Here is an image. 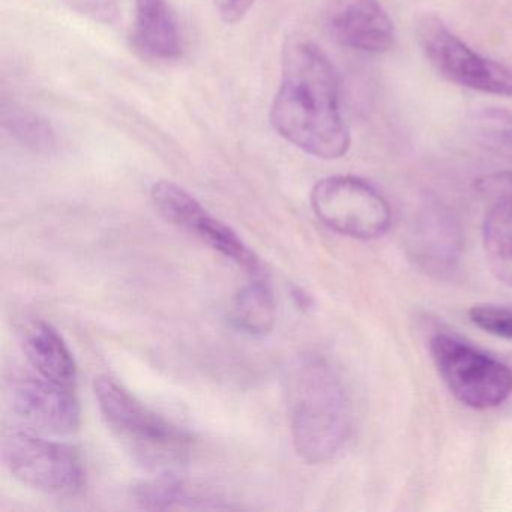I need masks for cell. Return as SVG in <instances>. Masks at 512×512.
<instances>
[{"instance_id":"18","label":"cell","mask_w":512,"mask_h":512,"mask_svg":"<svg viewBox=\"0 0 512 512\" xmlns=\"http://www.w3.org/2000/svg\"><path fill=\"white\" fill-rule=\"evenodd\" d=\"M473 139L493 154L512 161V110L487 107L476 110L469 121Z\"/></svg>"},{"instance_id":"14","label":"cell","mask_w":512,"mask_h":512,"mask_svg":"<svg viewBox=\"0 0 512 512\" xmlns=\"http://www.w3.org/2000/svg\"><path fill=\"white\" fill-rule=\"evenodd\" d=\"M25 353L43 379L67 388L76 385L77 365L73 352L62 335L49 323L38 322L28 329Z\"/></svg>"},{"instance_id":"5","label":"cell","mask_w":512,"mask_h":512,"mask_svg":"<svg viewBox=\"0 0 512 512\" xmlns=\"http://www.w3.org/2000/svg\"><path fill=\"white\" fill-rule=\"evenodd\" d=\"M311 208L328 229L359 241L380 238L391 227L388 200L358 176H329L317 182L311 191Z\"/></svg>"},{"instance_id":"22","label":"cell","mask_w":512,"mask_h":512,"mask_svg":"<svg viewBox=\"0 0 512 512\" xmlns=\"http://www.w3.org/2000/svg\"><path fill=\"white\" fill-rule=\"evenodd\" d=\"M292 296L293 299H295L296 304H298V307L304 308V310L305 308L311 307V302H313V299H311V296L307 295L304 290L299 289V287H293Z\"/></svg>"},{"instance_id":"1","label":"cell","mask_w":512,"mask_h":512,"mask_svg":"<svg viewBox=\"0 0 512 512\" xmlns=\"http://www.w3.org/2000/svg\"><path fill=\"white\" fill-rule=\"evenodd\" d=\"M271 124L287 142L320 160H338L349 152L337 71L322 49L305 38L284 44Z\"/></svg>"},{"instance_id":"4","label":"cell","mask_w":512,"mask_h":512,"mask_svg":"<svg viewBox=\"0 0 512 512\" xmlns=\"http://www.w3.org/2000/svg\"><path fill=\"white\" fill-rule=\"evenodd\" d=\"M437 373L452 395L464 406L488 410L512 395V370L499 359L448 334L430 340Z\"/></svg>"},{"instance_id":"13","label":"cell","mask_w":512,"mask_h":512,"mask_svg":"<svg viewBox=\"0 0 512 512\" xmlns=\"http://www.w3.org/2000/svg\"><path fill=\"white\" fill-rule=\"evenodd\" d=\"M134 40L149 58L172 61L181 55V34L167 0H136Z\"/></svg>"},{"instance_id":"7","label":"cell","mask_w":512,"mask_h":512,"mask_svg":"<svg viewBox=\"0 0 512 512\" xmlns=\"http://www.w3.org/2000/svg\"><path fill=\"white\" fill-rule=\"evenodd\" d=\"M416 35L425 58L443 79L482 94L512 98V70L479 55L439 17H422Z\"/></svg>"},{"instance_id":"2","label":"cell","mask_w":512,"mask_h":512,"mask_svg":"<svg viewBox=\"0 0 512 512\" xmlns=\"http://www.w3.org/2000/svg\"><path fill=\"white\" fill-rule=\"evenodd\" d=\"M290 431L296 454L308 464L334 460L353 428L349 389L340 371L319 355H302L287 373Z\"/></svg>"},{"instance_id":"11","label":"cell","mask_w":512,"mask_h":512,"mask_svg":"<svg viewBox=\"0 0 512 512\" xmlns=\"http://www.w3.org/2000/svg\"><path fill=\"white\" fill-rule=\"evenodd\" d=\"M407 250L413 262L428 274H451L461 254L460 226L454 215L436 202L425 203L409 232Z\"/></svg>"},{"instance_id":"6","label":"cell","mask_w":512,"mask_h":512,"mask_svg":"<svg viewBox=\"0 0 512 512\" xmlns=\"http://www.w3.org/2000/svg\"><path fill=\"white\" fill-rule=\"evenodd\" d=\"M0 451L8 470L34 490L73 496L85 485L82 461L74 448L64 443L13 428L2 434Z\"/></svg>"},{"instance_id":"9","label":"cell","mask_w":512,"mask_h":512,"mask_svg":"<svg viewBox=\"0 0 512 512\" xmlns=\"http://www.w3.org/2000/svg\"><path fill=\"white\" fill-rule=\"evenodd\" d=\"M326 28L341 46L380 55L397 43L395 25L379 0H329Z\"/></svg>"},{"instance_id":"8","label":"cell","mask_w":512,"mask_h":512,"mask_svg":"<svg viewBox=\"0 0 512 512\" xmlns=\"http://www.w3.org/2000/svg\"><path fill=\"white\" fill-rule=\"evenodd\" d=\"M151 199L157 211L173 226L196 236L245 271L251 274L259 271V259L245 242L175 182H155L151 188Z\"/></svg>"},{"instance_id":"17","label":"cell","mask_w":512,"mask_h":512,"mask_svg":"<svg viewBox=\"0 0 512 512\" xmlns=\"http://www.w3.org/2000/svg\"><path fill=\"white\" fill-rule=\"evenodd\" d=\"M2 124L23 146L35 152L55 149L56 136L46 119L16 103H2Z\"/></svg>"},{"instance_id":"10","label":"cell","mask_w":512,"mask_h":512,"mask_svg":"<svg viewBox=\"0 0 512 512\" xmlns=\"http://www.w3.org/2000/svg\"><path fill=\"white\" fill-rule=\"evenodd\" d=\"M71 389L43 377H26L13 386L11 404L34 433L68 436L80 427L79 401Z\"/></svg>"},{"instance_id":"16","label":"cell","mask_w":512,"mask_h":512,"mask_svg":"<svg viewBox=\"0 0 512 512\" xmlns=\"http://www.w3.org/2000/svg\"><path fill=\"white\" fill-rule=\"evenodd\" d=\"M230 320L242 334L266 337L277 320L275 299L268 284L256 281L239 290L230 308Z\"/></svg>"},{"instance_id":"15","label":"cell","mask_w":512,"mask_h":512,"mask_svg":"<svg viewBox=\"0 0 512 512\" xmlns=\"http://www.w3.org/2000/svg\"><path fill=\"white\" fill-rule=\"evenodd\" d=\"M133 496L140 508L151 511L230 508L211 491L188 484L173 473H161L152 481L142 482L134 487Z\"/></svg>"},{"instance_id":"12","label":"cell","mask_w":512,"mask_h":512,"mask_svg":"<svg viewBox=\"0 0 512 512\" xmlns=\"http://www.w3.org/2000/svg\"><path fill=\"white\" fill-rule=\"evenodd\" d=\"M476 187L493 200L482 226L488 266L500 283L512 287V172L482 176Z\"/></svg>"},{"instance_id":"3","label":"cell","mask_w":512,"mask_h":512,"mask_svg":"<svg viewBox=\"0 0 512 512\" xmlns=\"http://www.w3.org/2000/svg\"><path fill=\"white\" fill-rule=\"evenodd\" d=\"M98 409L109 430L136 463L155 473H175L190 460L193 437L140 403L109 376L94 382Z\"/></svg>"},{"instance_id":"21","label":"cell","mask_w":512,"mask_h":512,"mask_svg":"<svg viewBox=\"0 0 512 512\" xmlns=\"http://www.w3.org/2000/svg\"><path fill=\"white\" fill-rule=\"evenodd\" d=\"M256 0H214L218 16L227 25H236L241 22Z\"/></svg>"},{"instance_id":"20","label":"cell","mask_w":512,"mask_h":512,"mask_svg":"<svg viewBox=\"0 0 512 512\" xmlns=\"http://www.w3.org/2000/svg\"><path fill=\"white\" fill-rule=\"evenodd\" d=\"M64 2L73 10L103 22H112L113 17L118 13L116 0H64Z\"/></svg>"},{"instance_id":"19","label":"cell","mask_w":512,"mask_h":512,"mask_svg":"<svg viewBox=\"0 0 512 512\" xmlns=\"http://www.w3.org/2000/svg\"><path fill=\"white\" fill-rule=\"evenodd\" d=\"M469 319L481 331L512 341L511 305L476 304L469 310Z\"/></svg>"}]
</instances>
